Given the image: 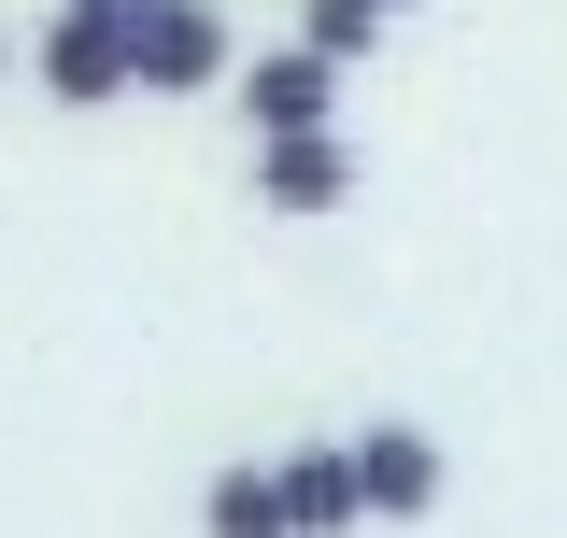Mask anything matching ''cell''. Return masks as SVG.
Here are the masks:
<instances>
[{"mask_svg": "<svg viewBox=\"0 0 567 538\" xmlns=\"http://www.w3.org/2000/svg\"><path fill=\"white\" fill-rule=\"evenodd\" d=\"M29 71H43L58 114H114V100H142V29H128V14H100V0H58L43 43H29Z\"/></svg>", "mask_w": 567, "mask_h": 538, "instance_id": "6da1fadb", "label": "cell"}, {"mask_svg": "<svg viewBox=\"0 0 567 538\" xmlns=\"http://www.w3.org/2000/svg\"><path fill=\"white\" fill-rule=\"evenodd\" d=\"M354 185H369V156H354L341 128H284V142H256V213H284V227H327Z\"/></svg>", "mask_w": 567, "mask_h": 538, "instance_id": "7a4b0ae2", "label": "cell"}, {"mask_svg": "<svg viewBox=\"0 0 567 538\" xmlns=\"http://www.w3.org/2000/svg\"><path fill=\"white\" fill-rule=\"evenodd\" d=\"M199 85H241V29L213 0H156L142 14V100H199Z\"/></svg>", "mask_w": 567, "mask_h": 538, "instance_id": "3957f363", "label": "cell"}, {"mask_svg": "<svg viewBox=\"0 0 567 538\" xmlns=\"http://www.w3.org/2000/svg\"><path fill=\"white\" fill-rule=\"evenodd\" d=\"M241 128H256V142H284V128H341V58H312V43L241 58Z\"/></svg>", "mask_w": 567, "mask_h": 538, "instance_id": "277c9868", "label": "cell"}, {"mask_svg": "<svg viewBox=\"0 0 567 538\" xmlns=\"http://www.w3.org/2000/svg\"><path fill=\"white\" fill-rule=\"evenodd\" d=\"M354 482H369V525H425V510H440V439H425V425H369V439H354Z\"/></svg>", "mask_w": 567, "mask_h": 538, "instance_id": "5b68a950", "label": "cell"}, {"mask_svg": "<svg viewBox=\"0 0 567 538\" xmlns=\"http://www.w3.org/2000/svg\"><path fill=\"white\" fill-rule=\"evenodd\" d=\"M270 468H284V510H298V538H354V525H369L354 439H312V454H270Z\"/></svg>", "mask_w": 567, "mask_h": 538, "instance_id": "8992f818", "label": "cell"}, {"mask_svg": "<svg viewBox=\"0 0 567 538\" xmlns=\"http://www.w3.org/2000/svg\"><path fill=\"white\" fill-rule=\"evenodd\" d=\"M199 538H298V510H284V468H213L199 482Z\"/></svg>", "mask_w": 567, "mask_h": 538, "instance_id": "52a82bcc", "label": "cell"}, {"mask_svg": "<svg viewBox=\"0 0 567 538\" xmlns=\"http://www.w3.org/2000/svg\"><path fill=\"white\" fill-rule=\"evenodd\" d=\"M298 43H312V58H369V43H383V0H298Z\"/></svg>", "mask_w": 567, "mask_h": 538, "instance_id": "ba28073f", "label": "cell"}, {"mask_svg": "<svg viewBox=\"0 0 567 538\" xmlns=\"http://www.w3.org/2000/svg\"><path fill=\"white\" fill-rule=\"evenodd\" d=\"M100 14H128V29H142V14H156V0H100Z\"/></svg>", "mask_w": 567, "mask_h": 538, "instance_id": "9c48e42d", "label": "cell"}, {"mask_svg": "<svg viewBox=\"0 0 567 538\" xmlns=\"http://www.w3.org/2000/svg\"><path fill=\"white\" fill-rule=\"evenodd\" d=\"M0 85H14V29H0Z\"/></svg>", "mask_w": 567, "mask_h": 538, "instance_id": "30bf717a", "label": "cell"}, {"mask_svg": "<svg viewBox=\"0 0 567 538\" xmlns=\"http://www.w3.org/2000/svg\"><path fill=\"white\" fill-rule=\"evenodd\" d=\"M383 14H412V0H383Z\"/></svg>", "mask_w": 567, "mask_h": 538, "instance_id": "8fae6325", "label": "cell"}]
</instances>
